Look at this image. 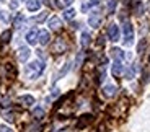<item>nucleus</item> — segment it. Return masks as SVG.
Masks as SVG:
<instances>
[{"mask_svg":"<svg viewBox=\"0 0 150 132\" xmlns=\"http://www.w3.org/2000/svg\"><path fill=\"white\" fill-rule=\"evenodd\" d=\"M38 41L41 42L42 46H46V44H49V41H51V36H49V31H39L38 33Z\"/></svg>","mask_w":150,"mask_h":132,"instance_id":"obj_6","label":"nucleus"},{"mask_svg":"<svg viewBox=\"0 0 150 132\" xmlns=\"http://www.w3.org/2000/svg\"><path fill=\"white\" fill-rule=\"evenodd\" d=\"M26 77L28 78H31V80H34V78H38V77L41 75L42 72H44V62L42 61H34V62H31V64H28L26 65Z\"/></svg>","mask_w":150,"mask_h":132,"instance_id":"obj_1","label":"nucleus"},{"mask_svg":"<svg viewBox=\"0 0 150 132\" xmlns=\"http://www.w3.org/2000/svg\"><path fill=\"white\" fill-rule=\"evenodd\" d=\"M64 18H65V20H74V18H75V10H74V8H69V10H65Z\"/></svg>","mask_w":150,"mask_h":132,"instance_id":"obj_20","label":"nucleus"},{"mask_svg":"<svg viewBox=\"0 0 150 132\" xmlns=\"http://www.w3.org/2000/svg\"><path fill=\"white\" fill-rule=\"evenodd\" d=\"M39 7H41V2H39V0H28V2H26V8L30 11L39 10Z\"/></svg>","mask_w":150,"mask_h":132,"instance_id":"obj_14","label":"nucleus"},{"mask_svg":"<svg viewBox=\"0 0 150 132\" xmlns=\"http://www.w3.org/2000/svg\"><path fill=\"white\" fill-rule=\"evenodd\" d=\"M38 33H39L38 30H31V31H28V34H26V41H28V44H36V42H38Z\"/></svg>","mask_w":150,"mask_h":132,"instance_id":"obj_10","label":"nucleus"},{"mask_svg":"<svg viewBox=\"0 0 150 132\" xmlns=\"http://www.w3.org/2000/svg\"><path fill=\"white\" fill-rule=\"evenodd\" d=\"M25 21H26V16L20 13V15L15 18V28H21L23 25H25Z\"/></svg>","mask_w":150,"mask_h":132,"instance_id":"obj_17","label":"nucleus"},{"mask_svg":"<svg viewBox=\"0 0 150 132\" xmlns=\"http://www.w3.org/2000/svg\"><path fill=\"white\" fill-rule=\"evenodd\" d=\"M33 116L36 117V119H41V117H44V109H42L41 106H36L33 109Z\"/></svg>","mask_w":150,"mask_h":132,"instance_id":"obj_18","label":"nucleus"},{"mask_svg":"<svg viewBox=\"0 0 150 132\" xmlns=\"http://www.w3.org/2000/svg\"><path fill=\"white\" fill-rule=\"evenodd\" d=\"M100 4V0H83L82 4V11H88L91 7H96Z\"/></svg>","mask_w":150,"mask_h":132,"instance_id":"obj_12","label":"nucleus"},{"mask_svg":"<svg viewBox=\"0 0 150 132\" xmlns=\"http://www.w3.org/2000/svg\"><path fill=\"white\" fill-rule=\"evenodd\" d=\"M108 38H109V41H112V42H116L117 39H119V26H117V25H109Z\"/></svg>","mask_w":150,"mask_h":132,"instance_id":"obj_3","label":"nucleus"},{"mask_svg":"<svg viewBox=\"0 0 150 132\" xmlns=\"http://www.w3.org/2000/svg\"><path fill=\"white\" fill-rule=\"evenodd\" d=\"M0 132H13L10 127H7V126H0Z\"/></svg>","mask_w":150,"mask_h":132,"instance_id":"obj_28","label":"nucleus"},{"mask_svg":"<svg viewBox=\"0 0 150 132\" xmlns=\"http://www.w3.org/2000/svg\"><path fill=\"white\" fill-rule=\"evenodd\" d=\"M69 68H70V64H65V67L62 68V70H60V73H59V77H62V75H65V73H67L69 72Z\"/></svg>","mask_w":150,"mask_h":132,"instance_id":"obj_27","label":"nucleus"},{"mask_svg":"<svg viewBox=\"0 0 150 132\" xmlns=\"http://www.w3.org/2000/svg\"><path fill=\"white\" fill-rule=\"evenodd\" d=\"M60 26H62V21H60L57 16H52V18H49V28L51 30H54V31H57V30H60Z\"/></svg>","mask_w":150,"mask_h":132,"instance_id":"obj_11","label":"nucleus"},{"mask_svg":"<svg viewBox=\"0 0 150 132\" xmlns=\"http://www.w3.org/2000/svg\"><path fill=\"white\" fill-rule=\"evenodd\" d=\"M112 75L114 77H121L122 75V72H124V67L122 64H121V61H114V64H112Z\"/></svg>","mask_w":150,"mask_h":132,"instance_id":"obj_7","label":"nucleus"},{"mask_svg":"<svg viewBox=\"0 0 150 132\" xmlns=\"http://www.w3.org/2000/svg\"><path fill=\"white\" fill-rule=\"evenodd\" d=\"M20 103H23L25 106H31L34 104V98L31 95H23V96H20Z\"/></svg>","mask_w":150,"mask_h":132,"instance_id":"obj_15","label":"nucleus"},{"mask_svg":"<svg viewBox=\"0 0 150 132\" xmlns=\"http://www.w3.org/2000/svg\"><path fill=\"white\" fill-rule=\"evenodd\" d=\"M5 119H7L8 122H13V121H15V114H11V113H7V114H5Z\"/></svg>","mask_w":150,"mask_h":132,"instance_id":"obj_25","label":"nucleus"},{"mask_svg":"<svg viewBox=\"0 0 150 132\" xmlns=\"http://www.w3.org/2000/svg\"><path fill=\"white\" fill-rule=\"evenodd\" d=\"M117 88L114 87V85H106L105 88H103V96H106V98H112L114 95H116Z\"/></svg>","mask_w":150,"mask_h":132,"instance_id":"obj_8","label":"nucleus"},{"mask_svg":"<svg viewBox=\"0 0 150 132\" xmlns=\"http://www.w3.org/2000/svg\"><path fill=\"white\" fill-rule=\"evenodd\" d=\"M10 7H11V8H16V7H18V2H16V0H15V2H11Z\"/></svg>","mask_w":150,"mask_h":132,"instance_id":"obj_30","label":"nucleus"},{"mask_svg":"<svg viewBox=\"0 0 150 132\" xmlns=\"http://www.w3.org/2000/svg\"><path fill=\"white\" fill-rule=\"evenodd\" d=\"M30 54H31V51L28 49V47H25V46L20 47L18 49V61L20 62H26L28 59H30Z\"/></svg>","mask_w":150,"mask_h":132,"instance_id":"obj_4","label":"nucleus"},{"mask_svg":"<svg viewBox=\"0 0 150 132\" xmlns=\"http://www.w3.org/2000/svg\"><path fill=\"white\" fill-rule=\"evenodd\" d=\"M36 129H39V126H38V124H34L33 127H30V132H38Z\"/></svg>","mask_w":150,"mask_h":132,"instance_id":"obj_29","label":"nucleus"},{"mask_svg":"<svg viewBox=\"0 0 150 132\" xmlns=\"http://www.w3.org/2000/svg\"><path fill=\"white\" fill-rule=\"evenodd\" d=\"M111 56L116 59V61H122V57H124V52L121 49H117V47H114V49H111Z\"/></svg>","mask_w":150,"mask_h":132,"instance_id":"obj_16","label":"nucleus"},{"mask_svg":"<svg viewBox=\"0 0 150 132\" xmlns=\"http://www.w3.org/2000/svg\"><path fill=\"white\" fill-rule=\"evenodd\" d=\"M122 31H124V44L131 46L132 39H134V28H132V25L129 21H126L122 26Z\"/></svg>","mask_w":150,"mask_h":132,"instance_id":"obj_2","label":"nucleus"},{"mask_svg":"<svg viewBox=\"0 0 150 132\" xmlns=\"http://www.w3.org/2000/svg\"><path fill=\"white\" fill-rule=\"evenodd\" d=\"M88 23H90L91 28H98V26H100V23H101V16L95 11V13H91L90 18H88Z\"/></svg>","mask_w":150,"mask_h":132,"instance_id":"obj_9","label":"nucleus"},{"mask_svg":"<svg viewBox=\"0 0 150 132\" xmlns=\"http://www.w3.org/2000/svg\"><path fill=\"white\" fill-rule=\"evenodd\" d=\"M145 46H147V41H145V39H140L139 46H137V52H139V54H144V49H145Z\"/></svg>","mask_w":150,"mask_h":132,"instance_id":"obj_23","label":"nucleus"},{"mask_svg":"<svg viewBox=\"0 0 150 132\" xmlns=\"http://www.w3.org/2000/svg\"><path fill=\"white\" fill-rule=\"evenodd\" d=\"M10 36H11V31L10 30H7V31H4V33H2V42H8L10 41Z\"/></svg>","mask_w":150,"mask_h":132,"instance_id":"obj_22","label":"nucleus"},{"mask_svg":"<svg viewBox=\"0 0 150 132\" xmlns=\"http://www.w3.org/2000/svg\"><path fill=\"white\" fill-rule=\"evenodd\" d=\"M91 42V38H90V34L86 33V31H83L82 36H80V44H82V47H88Z\"/></svg>","mask_w":150,"mask_h":132,"instance_id":"obj_13","label":"nucleus"},{"mask_svg":"<svg viewBox=\"0 0 150 132\" xmlns=\"http://www.w3.org/2000/svg\"><path fill=\"white\" fill-rule=\"evenodd\" d=\"M46 18H47V11H44V13H41L39 16H36V18H34V21H39V23H41V21H44Z\"/></svg>","mask_w":150,"mask_h":132,"instance_id":"obj_24","label":"nucleus"},{"mask_svg":"<svg viewBox=\"0 0 150 132\" xmlns=\"http://www.w3.org/2000/svg\"><path fill=\"white\" fill-rule=\"evenodd\" d=\"M65 49H67V42L64 39H57V42L54 44V52L62 54V52H65Z\"/></svg>","mask_w":150,"mask_h":132,"instance_id":"obj_5","label":"nucleus"},{"mask_svg":"<svg viewBox=\"0 0 150 132\" xmlns=\"http://www.w3.org/2000/svg\"><path fill=\"white\" fill-rule=\"evenodd\" d=\"M70 4H72V0H56V2H54V5H56L57 8H65Z\"/></svg>","mask_w":150,"mask_h":132,"instance_id":"obj_19","label":"nucleus"},{"mask_svg":"<svg viewBox=\"0 0 150 132\" xmlns=\"http://www.w3.org/2000/svg\"><path fill=\"white\" fill-rule=\"evenodd\" d=\"M0 20L4 23H7L8 21V15H7V11H0Z\"/></svg>","mask_w":150,"mask_h":132,"instance_id":"obj_26","label":"nucleus"},{"mask_svg":"<svg viewBox=\"0 0 150 132\" xmlns=\"http://www.w3.org/2000/svg\"><path fill=\"white\" fill-rule=\"evenodd\" d=\"M116 4H117V0H108V11L109 13H114V8H116Z\"/></svg>","mask_w":150,"mask_h":132,"instance_id":"obj_21","label":"nucleus"}]
</instances>
